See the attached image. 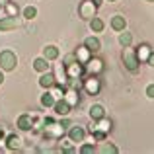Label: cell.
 <instances>
[{"mask_svg": "<svg viewBox=\"0 0 154 154\" xmlns=\"http://www.w3.org/2000/svg\"><path fill=\"white\" fill-rule=\"evenodd\" d=\"M16 63H18L16 53H12L8 49L0 53V68H2V70H12V68L16 66Z\"/></svg>", "mask_w": 154, "mask_h": 154, "instance_id": "6da1fadb", "label": "cell"}, {"mask_svg": "<svg viewBox=\"0 0 154 154\" xmlns=\"http://www.w3.org/2000/svg\"><path fill=\"white\" fill-rule=\"evenodd\" d=\"M123 63H125V66H127L131 72H137V70H139L140 60H139V57H137V53L125 51V53H123Z\"/></svg>", "mask_w": 154, "mask_h": 154, "instance_id": "7a4b0ae2", "label": "cell"}, {"mask_svg": "<svg viewBox=\"0 0 154 154\" xmlns=\"http://www.w3.org/2000/svg\"><path fill=\"white\" fill-rule=\"evenodd\" d=\"M78 14H80V18H84V20H92V18H94V14H96V4L90 2V0L82 2L78 6Z\"/></svg>", "mask_w": 154, "mask_h": 154, "instance_id": "3957f363", "label": "cell"}, {"mask_svg": "<svg viewBox=\"0 0 154 154\" xmlns=\"http://www.w3.org/2000/svg\"><path fill=\"white\" fill-rule=\"evenodd\" d=\"M53 107H55L57 115H63V117H64V115H68V111H70V103H68V102H66V100H64V98L57 100Z\"/></svg>", "mask_w": 154, "mask_h": 154, "instance_id": "277c9868", "label": "cell"}, {"mask_svg": "<svg viewBox=\"0 0 154 154\" xmlns=\"http://www.w3.org/2000/svg\"><path fill=\"white\" fill-rule=\"evenodd\" d=\"M18 20L14 18V16H8V18H2L0 20V31H8V29H14V27H18Z\"/></svg>", "mask_w": 154, "mask_h": 154, "instance_id": "5b68a950", "label": "cell"}, {"mask_svg": "<svg viewBox=\"0 0 154 154\" xmlns=\"http://www.w3.org/2000/svg\"><path fill=\"white\" fill-rule=\"evenodd\" d=\"M68 137H70L72 143H82L84 137H86V133H84V129H82V127H72V129H70V133H68Z\"/></svg>", "mask_w": 154, "mask_h": 154, "instance_id": "8992f818", "label": "cell"}, {"mask_svg": "<svg viewBox=\"0 0 154 154\" xmlns=\"http://www.w3.org/2000/svg\"><path fill=\"white\" fill-rule=\"evenodd\" d=\"M18 127L22 129V131H29L31 127H33V119H31V115H20L18 117Z\"/></svg>", "mask_w": 154, "mask_h": 154, "instance_id": "52a82bcc", "label": "cell"}, {"mask_svg": "<svg viewBox=\"0 0 154 154\" xmlns=\"http://www.w3.org/2000/svg\"><path fill=\"white\" fill-rule=\"evenodd\" d=\"M39 84H41L43 88H53V86L57 84L55 74H51V72H43V76L39 78Z\"/></svg>", "mask_w": 154, "mask_h": 154, "instance_id": "ba28073f", "label": "cell"}, {"mask_svg": "<svg viewBox=\"0 0 154 154\" xmlns=\"http://www.w3.org/2000/svg\"><path fill=\"white\" fill-rule=\"evenodd\" d=\"M43 59H47V60L59 59V49H57L55 45H47L45 49H43Z\"/></svg>", "mask_w": 154, "mask_h": 154, "instance_id": "9c48e42d", "label": "cell"}, {"mask_svg": "<svg viewBox=\"0 0 154 154\" xmlns=\"http://www.w3.org/2000/svg\"><path fill=\"white\" fill-rule=\"evenodd\" d=\"M90 117L94 121L103 119V117H105V109L102 107V105H92V107H90Z\"/></svg>", "mask_w": 154, "mask_h": 154, "instance_id": "30bf717a", "label": "cell"}, {"mask_svg": "<svg viewBox=\"0 0 154 154\" xmlns=\"http://www.w3.org/2000/svg\"><path fill=\"white\" fill-rule=\"evenodd\" d=\"M84 47H86V49L90 51V53H98L102 45H100V41H98L96 37H88L86 41H84Z\"/></svg>", "mask_w": 154, "mask_h": 154, "instance_id": "8fae6325", "label": "cell"}, {"mask_svg": "<svg viewBox=\"0 0 154 154\" xmlns=\"http://www.w3.org/2000/svg\"><path fill=\"white\" fill-rule=\"evenodd\" d=\"M111 27L115 31H123L125 29V18L123 16H113L111 18Z\"/></svg>", "mask_w": 154, "mask_h": 154, "instance_id": "7c38bea8", "label": "cell"}, {"mask_svg": "<svg viewBox=\"0 0 154 154\" xmlns=\"http://www.w3.org/2000/svg\"><path fill=\"white\" fill-rule=\"evenodd\" d=\"M33 68H35L37 72H47V70H49L47 59H43V57H41V59H35V60H33Z\"/></svg>", "mask_w": 154, "mask_h": 154, "instance_id": "4fadbf2b", "label": "cell"}, {"mask_svg": "<svg viewBox=\"0 0 154 154\" xmlns=\"http://www.w3.org/2000/svg\"><path fill=\"white\" fill-rule=\"evenodd\" d=\"M6 143H8V148H10V150H18V148L22 146V139L16 137V135H10Z\"/></svg>", "mask_w": 154, "mask_h": 154, "instance_id": "5bb4252c", "label": "cell"}, {"mask_svg": "<svg viewBox=\"0 0 154 154\" xmlns=\"http://www.w3.org/2000/svg\"><path fill=\"white\" fill-rule=\"evenodd\" d=\"M55 96L53 94H49V92H47V94H43V98H41V105L43 107H53V105H55Z\"/></svg>", "mask_w": 154, "mask_h": 154, "instance_id": "9a60e30c", "label": "cell"}, {"mask_svg": "<svg viewBox=\"0 0 154 154\" xmlns=\"http://www.w3.org/2000/svg\"><path fill=\"white\" fill-rule=\"evenodd\" d=\"M119 43H121L123 47H129V45L133 43V35L129 33V31H125V29H123V33L119 35Z\"/></svg>", "mask_w": 154, "mask_h": 154, "instance_id": "2e32d148", "label": "cell"}, {"mask_svg": "<svg viewBox=\"0 0 154 154\" xmlns=\"http://www.w3.org/2000/svg\"><path fill=\"white\" fill-rule=\"evenodd\" d=\"M90 27H92V31H102V29H103V22H102L100 18H96V16H94V18L90 20Z\"/></svg>", "mask_w": 154, "mask_h": 154, "instance_id": "e0dca14e", "label": "cell"}, {"mask_svg": "<svg viewBox=\"0 0 154 154\" xmlns=\"http://www.w3.org/2000/svg\"><path fill=\"white\" fill-rule=\"evenodd\" d=\"M86 88H88V92L96 94V92L100 90V84H98V80H96V78H90V80H88V84H86Z\"/></svg>", "mask_w": 154, "mask_h": 154, "instance_id": "ac0fdd59", "label": "cell"}, {"mask_svg": "<svg viewBox=\"0 0 154 154\" xmlns=\"http://www.w3.org/2000/svg\"><path fill=\"white\" fill-rule=\"evenodd\" d=\"M55 78H57V84H64V82H66V74H64L63 66L57 68V76H55Z\"/></svg>", "mask_w": 154, "mask_h": 154, "instance_id": "d6986e66", "label": "cell"}, {"mask_svg": "<svg viewBox=\"0 0 154 154\" xmlns=\"http://www.w3.org/2000/svg\"><path fill=\"white\" fill-rule=\"evenodd\" d=\"M148 55H150V49H148V45H143V47H139V53H137L139 60H140V59H148Z\"/></svg>", "mask_w": 154, "mask_h": 154, "instance_id": "ffe728a7", "label": "cell"}, {"mask_svg": "<svg viewBox=\"0 0 154 154\" xmlns=\"http://www.w3.org/2000/svg\"><path fill=\"white\" fill-rule=\"evenodd\" d=\"M35 14H37V10H35L33 6H27L26 10H23V18H27V20H31V18H35Z\"/></svg>", "mask_w": 154, "mask_h": 154, "instance_id": "44dd1931", "label": "cell"}, {"mask_svg": "<svg viewBox=\"0 0 154 154\" xmlns=\"http://www.w3.org/2000/svg\"><path fill=\"white\" fill-rule=\"evenodd\" d=\"M88 64H90V66H88V68H90V72H98L100 68H102V60H90Z\"/></svg>", "mask_w": 154, "mask_h": 154, "instance_id": "7402d4cb", "label": "cell"}, {"mask_svg": "<svg viewBox=\"0 0 154 154\" xmlns=\"http://www.w3.org/2000/svg\"><path fill=\"white\" fill-rule=\"evenodd\" d=\"M88 53H90V51H88L86 47H84V49H80L78 53H76V59H80L82 63H86V60H88Z\"/></svg>", "mask_w": 154, "mask_h": 154, "instance_id": "603a6c76", "label": "cell"}, {"mask_svg": "<svg viewBox=\"0 0 154 154\" xmlns=\"http://www.w3.org/2000/svg\"><path fill=\"white\" fill-rule=\"evenodd\" d=\"M64 100H66L68 103H74V102H76V92H74V90H70V92L66 94V98H64Z\"/></svg>", "mask_w": 154, "mask_h": 154, "instance_id": "cb8c5ba5", "label": "cell"}, {"mask_svg": "<svg viewBox=\"0 0 154 154\" xmlns=\"http://www.w3.org/2000/svg\"><path fill=\"white\" fill-rule=\"evenodd\" d=\"M100 150H102V152H117V148L113 146V144H103Z\"/></svg>", "mask_w": 154, "mask_h": 154, "instance_id": "d4e9b609", "label": "cell"}, {"mask_svg": "<svg viewBox=\"0 0 154 154\" xmlns=\"http://www.w3.org/2000/svg\"><path fill=\"white\" fill-rule=\"evenodd\" d=\"M94 150H96V148L92 146V144H84V146L80 148V152H82V154H88V152H94Z\"/></svg>", "mask_w": 154, "mask_h": 154, "instance_id": "484cf974", "label": "cell"}, {"mask_svg": "<svg viewBox=\"0 0 154 154\" xmlns=\"http://www.w3.org/2000/svg\"><path fill=\"white\" fill-rule=\"evenodd\" d=\"M146 96H148V98H152V100H154V84H150V86L146 88Z\"/></svg>", "mask_w": 154, "mask_h": 154, "instance_id": "4316f807", "label": "cell"}, {"mask_svg": "<svg viewBox=\"0 0 154 154\" xmlns=\"http://www.w3.org/2000/svg\"><path fill=\"white\" fill-rule=\"evenodd\" d=\"M53 96H55V100H60V98H63V90H60V88H55Z\"/></svg>", "mask_w": 154, "mask_h": 154, "instance_id": "83f0119b", "label": "cell"}, {"mask_svg": "<svg viewBox=\"0 0 154 154\" xmlns=\"http://www.w3.org/2000/svg\"><path fill=\"white\" fill-rule=\"evenodd\" d=\"M8 14H10V16H16V14H18V8H14V6H10V4H8Z\"/></svg>", "mask_w": 154, "mask_h": 154, "instance_id": "f1b7e54d", "label": "cell"}, {"mask_svg": "<svg viewBox=\"0 0 154 154\" xmlns=\"http://www.w3.org/2000/svg\"><path fill=\"white\" fill-rule=\"evenodd\" d=\"M72 60H74V55H68L66 59H64V64H66V66H68V64H70Z\"/></svg>", "mask_w": 154, "mask_h": 154, "instance_id": "f546056e", "label": "cell"}, {"mask_svg": "<svg viewBox=\"0 0 154 154\" xmlns=\"http://www.w3.org/2000/svg\"><path fill=\"white\" fill-rule=\"evenodd\" d=\"M146 60H148V63H150L152 66H154V53H152V51H150V55H148V59H146Z\"/></svg>", "mask_w": 154, "mask_h": 154, "instance_id": "4dcf8cb0", "label": "cell"}, {"mask_svg": "<svg viewBox=\"0 0 154 154\" xmlns=\"http://www.w3.org/2000/svg\"><path fill=\"white\" fill-rule=\"evenodd\" d=\"M68 125H70V123H68V121H66V119H64V121H60V127H63V129H66V127H68Z\"/></svg>", "mask_w": 154, "mask_h": 154, "instance_id": "1f68e13d", "label": "cell"}, {"mask_svg": "<svg viewBox=\"0 0 154 154\" xmlns=\"http://www.w3.org/2000/svg\"><path fill=\"white\" fill-rule=\"evenodd\" d=\"M92 2H94V4H96V8H98L100 4H102V0H92Z\"/></svg>", "mask_w": 154, "mask_h": 154, "instance_id": "d6a6232c", "label": "cell"}, {"mask_svg": "<svg viewBox=\"0 0 154 154\" xmlns=\"http://www.w3.org/2000/svg\"><path fill=\"white\" fill-rule=\"evenodd\" d=\"M2 139H4V129L0 127V140H2Z\"/></svg>", "mask_w": 154, "mask_h": 154, "instance_id": "836d02e7", "label": "cell"}, {"mask_svg": "<svg viewBox=\"0 0 154 154\" xmlns=\"http://www.w3.org/2000/svg\"><path fill=\"white\" fill-rule=\"evenodd\" d=\"M4 82V74H2V70H0V84Z\"/></svg>", "mask_w": 154, "mask_h": 154, "instance_id": "e575fe53", "label": "cell"}, {"mask_svg": "<svg viewBox=\"0 0 154 154\" xmlns=\"http://www.w3.org/2000/svg\"><path fill=\"white\" fill-rule=\"evenodd\" d=\"M8 2V0H0V4H6Z\"/></svg>", "mask_w": 154, "mask_h": 154, "instance_id": "d590c367", "label": "cell"}, {"mask_svg": "<svg viewBox=\"0 0 154 154\" xmlns=\"http://www.w3.org/2000/svg\"><path fill=\"white\" fill-rule=\"evenodd\" d=\"M109 2H115V0H109Z\"/></svg>", "mask_w": 154, "mask_h": 154, "instance_id": "8d00e7d4", "label": "cell"}, {"mask_svg": "<svg viewBox=\"0 0 154 154\" xmlns=\"http://www.w3.org/2000/svg\"><path fill=\"white\" fill-rule=\"evenodd\" d=\"M148 2H154V0H148Z\"/></svg>", "mask_w": 154, "mask_h": 154, "instance_id": "74e56055", "label": "cell"}, {"mask_svg": "<svg viewBox=\"0 0 154 154\" xmlns=\"http://www.w3.org/2000/svg\"><path fill=\"white\" fill-rule=\"evenodd\" d=\"M0 8H2V4H0Z\"/></svg>", "mask_w": 154, "mask_h": 154, "instance_id": "f35d334b", "label": "cell"}]
</instances>
